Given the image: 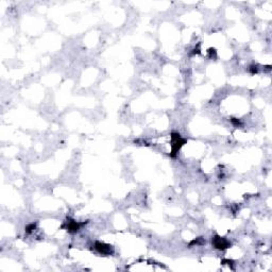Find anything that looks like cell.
Masks as SVG:
<instances>
[{"instance_id": "obj_4", "label": "cell", "mask_w": 272, "mask_h": 272, "mask_svg": "<svg viewBox=\"0 0 272 272\" xmlns=\"http://www.w3.org/2000/svg\"><path fill=\"white\" fill-rule=\"evenodd\" d=\"M94 249L102 255H112L114 254V249L111 244H104L101 241H96L94 244Z\"/></svg>"}, {"instance_id": "obj_9", "label": "cell", "mask_w": 272, "mask_h": 272, "mask_svg": "<svg viewBox=\"0 0 272 272\" xmlns=\"http://www.w3.org/2000/svg\"><path fill=\"white\" fill-rule=\"evenodd\" d=\"M207 53H208V57H211V59H215L216 57H217V52H216V49L214 48H209L208 49V51H207Z\"/></svg>"}, {"instance_id": "obj_3", "label": "cell", "mask_w": 272, "mask_h": 272, "mask_svg": "<svg viewBox=\"0 0 272 272\" xmlns=\"http://www.w3.org/2000/svg\"><path fill=\"white\" fill-rule=\"evenodd\" d=\"M211 244L214 246V248L217 249V250H220V251H224L227 249L231 248V242L227 238L221 237L218 234L214 235V237L211 238Z\"/></svg>"}, {"instance_id": "obj_6", "label": "cell", "mask_w": 272, "mask_h": 272, "mask_svg": "<svg viewBox=\"0 0 272 272\" xmlns=\"http://www.w3.org/2000/svg\"><path fill=\"white\" fill-rule=\"evenodd\" d=\"M205 244V239H204L203 237H199V238H196V239L192 240L190 244H189V247L194 246V244H196V246H201V244Z\"/></svg>"}, {"instance_id": "obj_5", "label": "cell", "mask_w": 272, "mask_h": 272, "mask_svg": "<svg viewBox=\"0 0 272 272\" xmlns=\"http://www.w3.org/2000/svg\"><path fill=\"white\" fill-rule=\"evenodd\" d=\"M35 229H36V222H32L24 227V232H26V234H32L33 232L35 231Z\"/></svg>"}, {"instance_id": "obj_2", "label": "cell", "mask_w": 272, "mask_h": 272, "mask_svg": "<svg viewBox=\"0 0 272 272\" xmlns=\"http://www.w3.org/2000/svg\"><path fill=\"white\" fill-rule=\"evenodd\" d=\"M88 221H76V220L71 219V218H67L65 221V223L62 225L63 229H65L66 231L68 232L69 234H76L82 229V227H84Z\"/></svg>"}, {"instance_id": "obj_1", "label": "cell", "mask_w": 272, "mask_h": 272, "mask_svg": "<svg viewBox=\"0 0 272 272\" xmlns=\"http://www.w3.org/2000/svg\"><path fill=\"white\" fill-rule=\"evenodd\" d=\"M170 138H171V151H170V153H169V155H170V157L175 159V157H177V155L179 153V151L181 150V148L187 142V139L183 138L179 132H171Z\"/></svg>"}, {"instance_id": "obj_10", "label": "cell", "mask_w": 272, "mask_h": 272, "mask_svg": "<svg viewBox=\"0 0 272 272\" xmlns=\"http://www.w3.org/2000/svg\"><path fill=\"white\" fill-rule=\"evenodd\" d=\"M200 53V44H198V46L196 48L192 49V52L190 53V55H195V54H199Z\"/></svg>"}, {"instance_id": "obj_8", "label": "cell", "mask_w": 272, "mask_h": 272, "mask_svg": "<svg viewBox=\"0 0 272 272\" xmlns=\"http://www.w3.org/2000/svg\"><path fill=\"white\" fill-rule=\"evenodd\" d=\"M249 71L251 74H255V73L258 72V65H251L250 68H249Z\"/></svg>"}, {"instance_id": "obj_7", "label": "cell", "mask_w": 272, "mask_h": 272, "mask_svg": "<svg viewBox=\"0 0 272 272\" xmlns=\"http://www.w3.org/2000/svg\"><path fill=\"white\" fill-rule=\"evenodd\" d=\"M230 121H231L232 124L234 126H236V128H240V126H242V122L240 121V119H238V118L231 117L230 118Z\"/></svg>"}]
</instances>
